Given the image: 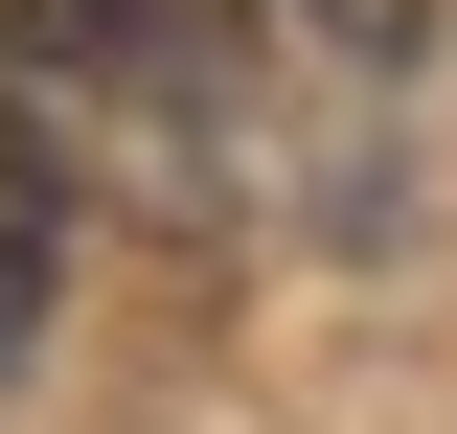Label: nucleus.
<instances>
[{"label":"nucleus","mask_w":457,"mask_h":434,"mask_svg":"<svg viewBox=\"0 0 457 434\" xmlns=\"http://www.w3.org/2000/svg\"><path fill=\"white\" fill-rule=\"evenodd\" d=\"M46 297H69V138L23 114V69H0V366L46 343Z\"/></svg>","instance_id":"obj_1"},{"label":"nucleus","mask_w":457,"mask_h":434,"mask_svg":"<svg viewBox=\"0 0 457 434\" xmlns=\"http://www.w3.org/2000/svg\"><path fill=\"white\" fill-rule=\"evenodd\" d=\"M275 23H297V46H343V69H411V46H435V0H275Z\"/></svg>","instance_id":"obj_2"},{"label":"nucleus","mask_w":457,"mask_h":434,"mask_svg":"<svg viewBox=\"0 0 457 434\" xmlns=\"http://www.w3.org/2000/svg\"><path fill=\"white\" fill-rule=\"evenodd\" d=\"M0 69H114V0H0Z\"/></svg>","instance_id":"obj_3"}]
</instances>
